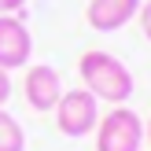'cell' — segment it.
Wrapping results in <instances>:
<instances>
[{"mask_svg":"<svg viewBox=\"0 0 151 151\" xmlns=\"http://www.w3.org/2000/svg\"><path fill=\"white\" fill-rule=\"evenodd\" d=\"M144 147V122L137 111L111 107L96 122V151H140Z\"/></svg>","mask_w":151,"mask_h":151,"instance_id":"obj_2","label":"cell"},{"mask_svg":"<svg viewBox=\"0 0 151 151\" xmlns=\"http://www.w3.org/2000/svg\"><path fill=\"white\" fill-rule=\"evenodd\" d=\"M29 55H33V37L22 15H0V66L7 74L22 70L29 66Z\"/></svg>","mask_w":151,"mask_h":151,"instance_id":"obj_4","label":"cell"},{"mask_svg":"<svg viewBox=\"0 0 151 151\" xmlns=\"http://www.w3.org/2000/svg\"><path fill=\"white\" fill-rule=\"evenodd\" d=\"M55 125L63 137L70 140H81L88 133H96V122H100V100H96L88 88H63L55 103Z\"/></svg>","mask_w":151,"mask_h":151,"instance_id":"obj_3","label":"cell"},{"mask_svg":"<svg viewBox=\"0 0 151 151\" xmlns=\"http://www.w3.org/2000/svg\"><path fill=\"white\" fill-rule=\"evenodd\" d=\"M26 7V0H0V15H19Z\"/></svg>","mask_w":151,"mask_h":151,"instance_id":"obj_10","label":"cell"},{"mask_svg":"<svg viewBox=\"0 0 151 151\" xmlns=\"http://www.w3.org/2000/svg\"><path fill=\"white\" fill-rule=\"evenodd\" d=\"M0 151H26V129L4 107H0Z\"/></svg>","mask_w":151,"mask_h":151,"instance_id":"obj_7","label":"cell"},{"mask_svg":"<svg viewBox=\"0 0 151 151\" xmlns=\"http://www.w3.org/2000/svg\"><path fill=\"white\" fill-rule=\"evenodd\" d=\"M78 74H81V88H88L100 103H111V107H122L133 96V88H137L133 70L118 55L100 52V48L85 52V55L78 59Z\"/></svg>","mask_w":151,"mask_h":151,"instance_id":"obj_1","label":"cell"},{"mask_svg":"<svg viewBox=\"0 0 151 151\" xmlns=\"http://www.w3.org/2000/svg\"><path fill=\"white\" fill-rule=\"evenodd\" d=\"M7 100H11V74L0 66V107H4Z\"/></svg>","mask_w":151,"mask_h":151,"instance_id":"obj_9","label":"cell"},{"mask_svg":"<svg viewBox=\"0 0 151 151\" xmlns=\"http://www.w3.org/2000/svg\"><path fill=\"white\" fill-rule=\"evenodd\" d=\"M140 4H144V0H88L85 22L96 33H114V29L129 26V22L137 19Z\"/></svg>","mask_w":151,"mask_h":151,"instance_id":"obj_6","label":"cell"},{"mask_svg":"<svg viewBox=\"0 0 151 151\" xmlns=\"http://www.w3.org/2000/svg\"><path fill=\"white\" fill-rule=\"evenodd\" d=\"M144 144H151V118L144 122Z\"/></svg>","mask_w":151,"mask_h":151,"instance_id":"obj_11","label":"cell"},{"mask_svg":"<svg viewBox=\"0 0 151 151\" xmlns=\"http://www.w3.org/2000/svg\"><path fill=\"white\" fill-rule=\"evenodd\" d=\"M137 19H140V29H144V37L151 41V0H144V4H140Z\"/></svg>","mask_w":151,"mask_h":151,"instance_id":"obj_8","label":"cell"},{"mask_svg":"<svg viewBox=\"0 0 151 151\" xmlns=\"http://www.w3.org/2000/svg\"><path fill=\"white\" fill-rule=\"evenodd\" d=\"M22 96L26 103L44 114V111H55L59 96H63V78H59L55 66L48 63H37V66H26V78H22Z\"/></svg>","mask_w":151,"mask_h":151,"instance_id":"obj_5","label":"cell"}]
</instances>
